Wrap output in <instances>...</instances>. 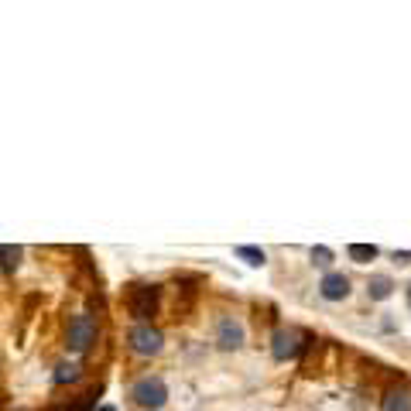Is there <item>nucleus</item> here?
<instances>
[{"mask_svg":"<svg viewBox=\"0 0 411 411\" xmlns=\"http://www.w3.org/2000/svg\"><path fill=\"white\" fill-rule=\"evenodd\" d=\"M319 292H322V298H326V302H343V298L350 295V278H346V274L329 271L326 278H322Z\"/></svg>","mask_w":411,"mask_h":411,"instance_id":"obj_7","label":"nucleus"},{"mask_svg":"<svg viewBox=\"0 0 411 411\" xmlns=\"http://www.w3.org/2000/svg\"><path fill=\"white\" fill-rule=\"evenodd\" d=\"M394 261L398 264H411V251H394Z\"/></svg>","mask_w":411,"mask_h":411,"instance_id":"obj_16","label":"nucleus"},{"mask_svg":"<svg viewBox=\"0 0 411 411\" xmlns=\"http://www.w3.org/2000/svg\"><path fill=\"white\" fill-rule=\"evenodd\" d=\"M131 398H134L141 408L158 411V408H165V401H168V388H165L161 377H141L134 384V391H131Z\"/></svg>","mask_w":411,"mask_h":411,"instance_id":"obj_1","label":"nucleus"},{"mask_svg":"<svg viewBox=\"0 0 411 411\" xmlns=\"http://www.w3.org/2000/svg\"><path fill=\"white\" fill-rule=\"evenodd\" d=\"M97 339V322L89 312H79L72 322H69V350H89V343Z\"/></svg>","mask_w":411,"mask_h":411,"instance_id":"obj_3","label":"nucleus"},{"mask_svg":"<svg viewBox=\"0 0 411 411\" xmlns=\"http://www.w3.org/2000/svg\"><path fill=\"white\" fill-rule=\"evenodd\" d=\"M408 309H411V288H408Z\"/></svg>","mask_w":411,"mask_h":411,"instance_id":"obj_17","label":"nucleus"},{"mask_svg":"<svg viewBox=\"0 0 411 411\" xmlns=\"http://www.w3.org/2000/svg\"><path fill=\"white\" fill-rule=\"evenodd\" d=\"M234 254L240 257V261H247L251 268H261V264L268 261V257H264V251H261V247H236Z\"/></svg>","mask_w":411,"mask_h":411,"instance_id":"obj_11","label":"nucleus"},{"mask_svg":"<svg viewBox=\"0 0 411 411\" xmlns=\"http://www.w3.org/2000/svg\"><path fill=\"white\" fill-rule=\"evenodd\" d=\"M89 408H93V394L79 398V401H72V405H59V408H52V411H89Z\"/></svg>","mask_w":411,"mask_h":411,"instance_id":"obj_14","label":"nucleus"},{"mask_svg":"<svg viewBox=\"0 0 411 411\" xmlns=\"http://www.w3.org/2000/svg\"><path fill=\"white\" fill-rule=\"evenodd\" d=\"M0 254H4V271H7V274L21 264V247H14V243H4V251H0Z\"/></svg>","mask_w":411,"mask_h":411,"instance_id":"obj_12","label":"nucleus"},{"mask_svg":"<svg viewBox=\"0 0 411 411\" xmlns=\"http://www.w3.org/2000/svg\"><path fill=\"white\" fill-rule=\"evenodd\" d=\"M346 254H350V261H356V264H367V261L377 257V247H373V243H350Z\"/></svg>","mask_w":411,"mask_h":411,"instance_id":"obj_10","label":"nucleus"},{"mask_svg":"<svg viewBox=\"0 0 411 411\" xmlns=\"http://www.w3.org/2000/svg\"><path fill=\"white\" fill-rule=\"evenodd\" d=\"M391 278L388 274H373L371 281H367V295H371L373 302H384V298H391Z\"/></svg>","mask_w":411,"mask_h":411,"instance_id":"obj_9","label":"nucleus"},{"mask_svg":"<svg viewBox=\"0 0 411 411\" xmlns=\"http://www.w3.org/2000/svg\"><path fill=\"white\" fill-rule=\"evenodd\" d=\"M302 339H309V336L295 333V329H278V333L271 336V353L274 360H292V356H298L302 353Z\"/></svg>","mask_w":411,"mask_h":411,"instance_id":"obj_4","label":"nucleus"},{"mask_svg":"<svg viewBox=\"0 0 411 411\" xmlns=\"http://www.w3.org/2000/svg\"><path fill=\"white\" fill-rule=\"evenodd\" d=\"M216 343H219L223 350H240V346H243V326H240L236 319H219Z\"/></svg>","mask_w":411,"mask_h":411,"instance_id":"obj_6","label":"nucleus"},{"mask_svg":"<svg viewBox=\"0 0 411 411\" xmlns=\"http://www.w3.org/2000/svg\"><path fill=\"white\" fill-rule=\"evenodd\" d=\"M131 346H134V353H141V356H155V353L161 350V333L141 322V326L131 329Z\"/></svg>","mask_w":411,"mask_h":411,"instance_id":"obj_5","label":"nucleus"},{"mask_svg":"<svg viewBox=\"0 0 411 411\" xmlns=\"http://www.w3.org/2000/svg\"><path fill=\"white\" fill-rule=\"evenodd\" d=\"M312 261L319 268H329V264H333V251H329V247H312Z\"/></svg>","mask_w":411,"mask_h":411,"instance_id":"obj_15","label":"nucleus"},{"mask_svg":"<svg viewBox=\"0 0 411 411\" xmlns=\"http://www.w3.org/2000/svg\"><path fill=\"white\" fill-rule=\"evenodd\" d=\"M127 309L134 319H151L158 312V288L155 285H131L127 288Z\"/></svg>","mask_w":411,"mask_h":411,"instance_id":"obj_2","label":"nucleus"},{"mask_svg":"<svg viewBox=\"0 0 411 411\" xmlns=\"http://www.w3.org/2000/svg\"><path fill=\"white\" fill-rule=\"evenodd\" d=\"M79 377V367L76 363H62L59 371H55V384H65V380H76Z\"/></svg>","mask_w":411,"mask_h":411,"instance_id":"obj_13","label":"nucleus"},{"mask_svg":"<svg viewBox=\"0 0 411 411\" xmlns=\"http://www.w3.org/2000/svg\"><path fill=\"white\" fill-rule=\"evenodd\" d=\"M384 411H411L408 388H391V391L384 394Z\"/></svg>","mask_w":411,"mask_h":411,"instance_id":"obj_8","label":"nucleus"}]
</instances>
